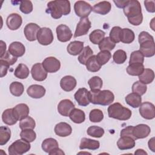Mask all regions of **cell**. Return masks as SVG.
I'll return each mask as SVG.
<instances>
[{
  "instance_id": "6da1fadb",
  "label": "cell",
  "mask_w": 155,
  "mask_h": 155,
  "mask_svg": "<svg viewBox=\"0 0 155 155\" xmlns=\"http://www.w3.org/2000/svg\"><path fill=\"white\" fill-rule=\"evenodd\" d=\"M124 13L128 22L133 25H140L143 21V15L140 2L137 0H128L124 7Z\"/></svg>"
},
{
  "instance_id": "7a4b0ae2",
  "label": "cell",
  "mask_w": 155,
  "mask_h": 155,
  "mask_svg": "<svg viewBox=\"0 0 155 155\" xmlns=\"http://www.w3.org/2000/svg\"><path fill=\"white\" fill-rule=\"evenodd\" d=\"M70 2L67 0H56L48 2L46 12L50 13L54 19H59L62 15L70 13Z\"/></svg>"
},
{
  "instance_id": "3957f363",
  "label": "cell",
  "mask_w": 155,
  "mask_h": 155,
  "mask_svg": "<svg viewBox=\"0 0 155 155\" xmlns=\"http://www.w3.org/2000/svg\"><path fill=\"white\" fill-rule=\"evenodd\" d=\"M90 102L93 104L108 105L111 104L114 100V95L110 90H96L88 91Z\"/></svg>"
},
{
  "instance_id": "277c9868",
  "label": "cell",
  "mask_w": 155,
  "mask_h": 155,
  "mask_svg": "<svg viewBox=\"0 0 155 155\" xmlns=\"http://www.w3.org/2000/svg\"><path fill=\"white\" fill-rule=\"evenodd\" d=\"M108 114L110 117L120 120H126L129 119L132 114L131 111L119 102L110 105L107 110Z\"/></svg>"
},
{
  "instance_id": "5b68a950",
  "label": "cell",
  "mask_w": 155,
  "mask_h": 155,
  "mask_svg": "<svg viewBox=\"0 0 155 155\" xmlns=\"http://www.w3.org/2000/svg\"><path fill=\"white\" fill-rule=\"evenodd\" d=\"M30 148L31 145L29 142L22 139H18L9 146L8 154L10 155H21L28 151Z\"/></svg>"
},
{
  "instance_id": "8992f818",
  "label": "cell",
  "mask_w": 155,
  "mask_h": 155,
  "mask_svg": "<svg viewBox=\"0 0 155 155\" xmlns=\"http://www.w3.org/2000/svg\"><path fill=\"white\" fill-rule=\"evenodd\" d=\"M91 5L84 1H78L74 5V10L76 15L81 18H87L92 11Z\"/></svg>"
},
{
  "instance_id": "52a82bcc",
  "label": "cell",
  "mask_w": 155,
  "mask_h": 155,
  "mask_svg": "<svg viewBox=\"0 0 155 155\" xmlns=\"http://www.w3.org/2000/svg\"><path fill=\"white\" fill-rule=\"evenodd\" d=\"M54 37L52 31L47 27H42L39 29L37 34V40L42 45H48L53 41Z\"/></svg>"
},
{
  "instance_id": "ba28073f",
  "label": "cell",
  "mask_w": 155,
  "mask_h": 155,
  "mask_svg": "<svg viewBox=\"0 0 155 155\" xmlns=\"http://www.w3.org/2000/svg\"><path fill=\"white\" fill-rule=\"evenodd\" d=\"M139 113L145 119H153L155 117V107L153 104L145 102L139 106Z\"/></svg>"
},
{
  "instance_id": "9c48e42d",
  "label": "cell",
  "mask_w": 155,
  "mask_h": 155,
  "mask_svg": "<svg viewBox=\"0 0 155 155\" xmlns=\"http://www.w3.org/2000/svg\"><path fill=\"white\" fill-rule=\"evenodd\" d=\"M42 65L47 72L56 73L61 68L60 61L54 57L46 58L42 62Z\"/></svg>"
},
{
  "instance_id": "30bf717a",
  "label": "cell",
  "mask_w": 155,
  "mask_h": 155,
  "mask_svg": "<svg viewBox=\"0 0 155 155\" xmlns=\"http://www.w3.org/2000/svg\"><path fill=\"white\" fill-rule=\"evenodd\" d=\"M56 34L58 39L62 42L70 41L73 36L70 28L64 24H60L56 27Z\"/></svg>"
},
{
  "instance_id": "8fae6325",
  "label": "cell",
  "mask_w": 155,
  "mask_h": 155,
  "mask_svg": "<svg viewBox=\"0 0 155 155\" xmlns=\"http://www.w3.org/2000/svg\"><path fill=\"white\" fill-rule=\"evenodd\" d=\"M31 74L33 79L37 81H43L47 77V72L41 63H36L32 66Z\"/></svg>"
},
{
  "instance_id": "7c38bea8",
  "label": "cell",
  "mask_w": 155,
  "mask_h": 155,
  "mask_svg": "<svg viewBox=\"0 0 155 155\" xmlns=\"http://www.w3.org/2000/svg\"><path fill=\"white\" fill-rule=\"evenodd\" d=\"M91 28V22L88 18H81L77 24L76 28L74 34V37L77 38L88 33Z\"/></svg>"
},
{
  "instance_id": "4fadbf2b",
  "label": "cell",
  "mask_w": 155,
  "mask_h": 155,
  "mask_svg": "<svg viewBox=\"0 0 155 155\" xmlns=\"http://www.w3.org/2000/svg\"><path fill=\"white\" fill-rule=\"evenodd\" d=\"M143 56L152 57L155 54V44L154 39L146 40L140 43V50Z\"/></svg>"
},
{
  "instance_id": "5bb4252c",
  "label": "cell",
  "mask_w": 155,
  "mask_h": 155,
  "mask_svg": "<svg viewBox=\"0 0 155 155\" xmlns=\"http://www.w3.org/2000/svg\"><path fill=\"white\" fill-rule=\"evenodd\" d=\"M151 132L150 127L143 124H139L135 127H133V135L135 139H143L148 136Z\"/></svg>"
},
{
  "instance_id": "9a60e30c",
  "label": "cell",
  "mask_w": 155,
  "mask_h": 155,
  "mask_svg": "<svg viewBox=\"0 0 155 155\" xmlns=\"http://www.w3.org/2000/svg\"><path fill=\"white\" fill-rule=\"evenodd\" d=\"M40 27L35 23H29L25 25L24 33L26 39L29 41H34L37 39V34Z\"/></svg>"
},
{
  "instance_id": "2e32d148",
  "label": "cell",
  "mask_w": 155,
  "mask_h": 155,
  "mask_svg": "<svg viewBox=\"0 0 155 155\" xmlns=\"http://www.w3.org/2000/svg\"><path fill=\"white\" fill-rule=\"evenodd\" d=\"M74 108V105L70 99H63L58 105L59 113L63 116H69L71 111Z\"/></svg>"
},
{
  "instance_id": "e0dca14e",
  "label": "cell",
  "mask_w": 155,
  "mask_h": 155,
  "mask_svg": "<svg viewBox=\"0 0 155 155\" xmlns=\"http://www.w3.org/2000/svg\"><path fill=\"white\" fill-rule=\"evenodd\" d=\"M22 17L18 13H12L8 16L6 20V24L11 30H18L22 25Z\"/></svg>"
},
{
  "instance_id": "ac0fdd59",
  "label": "cell",
  "mask_w": 155,
  "mask_h": 155,
  "mask_svg": "<svg viewBox=\"0 0 155 155\" xmlns=\"http://www.w3.org/2000/svg\"><path fill=\"white\" fill-rule=\"evenodd\" d=\"M75 100L78 104L82 107H86L90 104L88 91L85 88H79L74 95Z\"/></svg>"
},
{
  "instance_id": "d6986e66",
  "label": "cell",
  "mask_w": 155,
  "mask_h": 155,
  "mask_svg": "<svg viewBox=\"0 0 155 155\" xmlns=\"http://www.w3.org/2000/svg\"><path fill=\"white\" fill-rule=\"evenodd\" d=\"M27 94L34 99L42 97L45 94V88L40 85L33 84L30 85L27 90Z\"/></svg>"
},
{
  "instance_id": "ffe728a7",
  "label": "cell",
  "mask_w": 155,
  "mask_h": 155,
  "mask_svg": "<svg viewBox=\"0 0 155 155\" xmlns=\"http://www.w3.org/2000/svg\"><path fill=\"white\" fill-rule=\"evenodd\" d=\"M13 114L18 120L27 117L29 114V107L25 104H19L13 108Z\"/></svg>"
},
{
  "instance_id": "44dd1931",
  "label": "cell",
  "mask_w": 155,
  "mask_h": 155,
  "mask_svg": "<svg viewBox=\"0 0 155 155\" xmlns=\"http://www.w3.org/2000/svg\"><path fill=\"white\" fill-rule=\"evenodd\" d=\"M76 80L71 76H65L63 77L60 81V86L61 88L65 91H72L76 86Z\"/></svg>"
},
{
  "instance_id": "7402d4cb",
  "label": "cell",
  "mask_w": 155,
  "mask_h": 155,
  "mask_svg": "<svg viewBox=\"0 0 155 155\" xmlns=\"http://www.w3.org/2000/svg\"><path fill=\"white\" fill-rule=\"evenodd\" d=\"M54 132L56 135L60 137H67L71 134L72 128L68 124L62 122L55 125Z\"/></svg>"
},
{
  "instance_id": "603a6c76",
  "label": "cell",
  "mask_w": 155,
  "mask_h": 155,
  "mask_svg": "<svg viewBox=\"0 0 155 155\" xmlns=\"http://www.w3.org/2000/svg\"><path fill=\"white\" fill-rule=\"evenodd\" d=\"M8 51L13 56L18 58L22 56L24 54L25 52V48L21 42L15 41L10 44Z\"/></svg>"
},
{
  "instance_id": "cb8c5ba5",
  "label": "cell",
  "mask_w": 155,
  "mask_h": 155,
  "mask_svg": "<svg viewBox=\"0 0 155 155\" xmlns=\"http://www.w3.org/2000/svg\"><path fill=\"white\" fill-rule=\"evenodd\" d=\"M117 145L121 150L131 149L135 146V140L131 137L120 136L117 142Z\"/></svg>"
},
{
  "instance_id": "d4e9b609",
  "label": "cell",
  "mask_w": 155,
  "mask_h": 155,
  "mask_svg": "<svg viewBox=\"0 0 155 155\" xmlns=\"http://www.w3.org/2000/svg\"><path fill=\"white\" fill-rule=\"evenodd\" d=\"M111 8V3L108 1H104L96 4L93 6L92 8V11L96 13H98L102 15H105L110 12Z\"/></svg>"
},
{
  "instance_id": "484cf974",
  "label": "cell",
  "mask_w": 155,
  "mask_h": 155,
  "mask_svg": "<svg viewBox=\"0 0 155 155\" xmlns=\"http://www.w3.org/2000/svg\"><path fill=\"white\" fill-rule=\"evenodd\" d=\"M100 147V143L98 140L91 139L87 137H83L81 139L79 148L81 150L89 149L91 150H96Z\"/></svg>"
},
{
  "instance_id": "4316f807",
  "label": "cell",
  "mask_w": 155,
  "mask_h": 155,
  "mask_svg": "<svg viewBox=\"0 0 155 155\" xmlns=\"http://www.w3.org/2000/svg\"><path fill=\"white\" fill-rule=\"evenodd\" d=\"M83 49L84 42L79 41H74L71 42L67 48L68 53L73 56H76L80 54Z\"/></svg>"
},
{
  "instance_id": "83f0119b",
  "label": "cell",
  "mask_w": 155,
  "mask_h": 155,
  "mask_svg": "<svg viewBox=\"0 0 155 155\" xmlns=\"http://www.w3.org/2000/svg\"><path fill=\"white\" fill-rule=\"evenodd\" d=\"M41 147L45 152L50 154L51 151L59 148V144L55 139L50 137L43 140Z\"/></svg>"
},
{
  "instance_id": "f1b7e54d",
  "label": "cell",
  "mask_w": 155,
  "mask_h": 155,
  "mask_svg": "<svg viewBox=\"0 0 155 155\" xmlns=\"http://www.w3.org/2000/svg\"><path fill=\"white\" fill-rule=\"evenodd\" d=\"M70 119L76 124H81L85 119V113L81 109L74 108L69 115Z\"/></svg>"
},
{
  "instance_id": "f546056e",
  "label": "cell",
  "mask_w": 155,
  "mask_h": 155,
  "mask_svg": "<svg viewBox=\"0 0 155 155\" xmlns=\"http://www.w3.org/2000/svg\"><path fill=\"white\" fill-rule=\"evenodd\" d=\"M2 119L3 122L8 125H13L18 121L13 114V108H8L4 110L2 114Z\"/></svg>"
},
{
  "instance_id": "4dcf8cb0",
  "label": "cell",
  "mask_w": 155,
  "mask_h": 155,
  "mask_svg": "<svg viewBox=\"0 0 155 155\" xmlns=\"http://www.w3.org/2000/svg\"><path fill=\"white\" fill-rule=\"evenodd\" d=\"M154 78V71L150 68H145L139 76V81L144 84L151 83Z\"/></svg>"
},
{
  "instance_id": "1f68e13d",
  "label": "cell",
  "mask_w": 155,
  "mask_h": 155,
  "mask_svg": "<svg viewBox=\"0 0 155 155\" xmlns=\"http://www.w3.org/2000/svg\"><path fill=\"white\" fill-rule=\"evenodd\" d=\"M125 99L127 104L130 105L131 107H132L133 108L139 107L142 102L141 96L134 93H131L128 94L125 97Z\"/></svg>"
},
{
  "instance_id": "d6a6232c",
  "label": "cell",
  "mask_w": 155,
  "mask_h": 155,
  "mask_svg": "<svg viewBox=\"0 0 155 155\" xmlns=\"http://www.w3.org/2000/svg\"><path fill=\"white\" fill-rule=\"evenodd\" d=\"M135 38V35L133 30L129 28H122L120 33V41L125 44L131 43Z\"/></svg>"
},
{
  "instance_id": "836d02e7",
  "label": "cell",
  "mask_w": 155,
  "mask_h": 155,
  "mask_svg": "<svg viewBox=\"0 0 155 155\" xmlns=\"http://www.w3.org/2000/svg\"><path fill=\"white\" fill-rule=\"evenodd\" d=\"M144 65L143 64L133 63L129 64L127 68V72L131 76H139L144 70Z\"/></svg>"
},
{
  "instance_id": "e575fe53",
  "label": "cell",
  "mask_w": 155,
  "mask_h": 155,
  "mask_svg": "<svg viewBox=\"0 0 155 155\" xmlns=\"http://www.w3.org/2000/svg\"><path fill=\"white\" fill-rule=\"evenodd\" d=\"M30 73V71L27 66L24 64H19L16 68L14 75L19 79H26Z\"/></svg>"
},
{
  "instance_id": "d590c367",
  "label": "cell",
  "mask_w": 155,
  "mask_h": 155,
  "mask_svg": "<svg viewBox=\"0 0 155 155\" xmlns=\"http://www.w3.org/2000/svg\"><path fill=\"white\" fill-rule=\"evenodd\" d=\"M105 33L101 30H94L89 35V39L93 44H99L105 38Z\"/></svg>"
},
{
  "instance_id": "8d00e7d4",
  "label": "cell",
  "mask_w": 155,
  "mask_h": 155,
  "mask_svg": "<svg viewBox=\"0 0 155 155\" xmlns=\"http://www.w3.org/2000/svg\"><path fill=\"white\" fill-rule=\"evenodd\" d=\"M93 55V51L90 48V46L87 45L85 47L82 51V52L80 53L79 56H78V59L79 62L82 64V65H85L88 59Z\"/></svg>"
},
{
  "instance_id": "74e56055",
  "label": "cell",
  "mask_w": 155,
  "mask_h": 155,
  "mask_svg": "<svg viewBox=\"0 0 155 155\" xmlns=\"http://www.w3.org/2000/svg\"><path fill=\"white\" fill-rule=\"evenodd\" d=\"M85 65L87 70L91 72H97L101 68V65L98 63L96 59V55L91 56L87 61Z\"/></svg>"
},
{
  "instance_id": "f35d334b",
  "label": "cell",
  "mask_w": 155,
  "mask_h": 155,
  "mask_svg": "<svg viewBox=\"0 0 155 155\" xmlns=\"http://www.w3.org/2000/svg\"><path fill=\"white\" fill-rule=\"evenodd\" d=\"M10 91L15 96L19 97L21 96L24 91V87L22 83L19 82H13L10 85Z\"/></svg>"
},
{
  "instance_id": "ab89813d",
  "label": "cell",
  "mask_w": 155,
  "mask_h": 155,
  "mask_svg": "<svg viewBox=\"0 0 155 155\" xmlns=\"http://www.w3.org/2000/svg\"><path fill=\"white\" fill-rule=\"evenodd\" d=\"M11 137V131L8 127L1 126L0 127V145L6 144Z\"/></svg>"
},
{
  "instance_id": "60d3db41",
  "label": "cell",
  "mask_w": 155,
  "mask_h": 155,
  "mask_svg": "<svg viewBox=\"0 0 155 155\" xmlns=\"http://www.w3.org/2000/svg\"><path fill=\"white\" fill-rule=\"evenodd\" d=\"M116 44L110 38V37L104 38L99 44V48L101 51H111L114 49Z\"/></svg>"
},
{
  "instance_id": "b9f144b4",
  "label": "cell",
  "mask_w": 155,
  "mask_h": 155,
  "mask_svg": "<svg viewBox=\"0 0 155 155\" xmlns=\"http://www.w3.org/2000/svg\"><path fill=\"white\" fill-rule=\"evenodd\" d=\"M19 128L22 130H26V129H34L36 126V123L35 120L30 117L27 116L23 119L21 120L19 124Z\"/></svg>"
},
{
  "instance_id": "7bdbcfd3",
  "label": "cell",
  "mask_w": 155,
  "mask_h": 155,
  "mask_svg": "<svg viewBox=\"0 0 155 155\" xmlns=\"http://www.w3.org/2000/svg\"><path fill=\"white\" fill-rule=\"evenodd\" d=\"M20 137L22 139L30 143L36 139V134L32 129L22 130L20 133Z\"/></svg>"
},
{
  "instance_id": "ee69618b",
  "label": "cell",
  "mask_w": 155,
  "mask_h": 155,
  "mask_svg": "<svg viewBox=\"0 0 155 155\" xmlns=\"http://www.w3.org/2000/svg\"><path fill=\"white\" fill-rule=\"evenodd\" d=\"M87 133L88 135L90 136L96 137V138H99L102 137V136L104 134V130L102 127L96 126V125H93L90 127L87 130Z\"/></svg>"
},
{
  "instance_id": "f6af8a7d",
  "label": "cell",
  "mask_w": 155,
  "mask_h": 155,
  "mask_svg": "<svg viewBox=\"0 0 155 155\" xmlns=\"http://www.w3.org/2000/svg\"><path fill=\"white\" fill-rule=\"evenodd\" d=\"M96 56L98 63L102 66L108 62L111 58V54L109 51L103 50L99 52Z\"/></svg>"
},
{
  "instance_id": "bcb514c9",
  "label": "cell",
  "mask_w": 155,
  "mask_h": 155,
  "mask_svg": "<svg viewBox=\"0 0 155 155\" xmlns=\"http://www.w3.org/2000/svg\"><path fill=\"white\" fill-rule=\"evenodd\" d=\"M127 56L126 52L123 50H116L113 56V61L117 64H122L127 60Z\"/></svg>"
},
{
  "instance_id": "7dc6e473",
  "label": "cell",
  "mask_w": 155,
  "mask_h": 155,
  "mask_svg": "<svg viewBox=\"0 0 155 155\" xmlns=\"http://www.w3.org/2000/svg\"><path fill=\"white\" fill-rule=\"evenodd\" d=\"M88 84L91 90H100L103 85L102 79L97 76L90 78L88 81Z\"/></svg>"
},
{
  "instance_id": "c3c4849f",
  "label": "cell",
  "mask_w": 155,
  "mask_h": 155,
  "mask_svg": "<svg viewBox=\"0 0 155 155\" xmlns=\"http://www.w3.org/2000/svg\"><path fill=\"white\" fill-rule=\"evenodd\" d=\"M89 119L92 122H100L104 119V113L99 109H93L90 112Z\"/></svg>"
},
{
  "instance_id": "681fc988",
  "label": "cell",
  "mask_w": 155,
  "mask_h": 155,
  "mask_svg": "<svg viewBox=\"0 0 155 155\" xmlns=\"http://www.w3.org/2000/svg\"><path fill=\"white\" fill-rule=\"evenodd\" d=\"M147 90V87L146 84L142 83L140 81L135 82L132 85V91L133 93H136L140 96L144 94Z\"/></svg>"
},
{
  "instance_id": "f907efd6",
  "label": "cell",
  "mask_w": 155,
  "mask_h": 155,
  "mask_svg": "<svg viewBox=\"0 0 155 155\" xmlns=\"http://www.w3.org/2000/svg\"><path fill=\"white\" fill-rule=\"evenodd\" d=\"M144 61V56L139 50H136L131 53L129 61V64L133 63L143 64Z\"/></svg>"
},
{
  "instance_id": "816d5d0a",
  "label": "cell",
  "mask_w": 155,
  "mask_h": 155,
  "mask_svg": "<svg viewBox=\"0 0 155 155\" xmlns=\"http://www.w3.org/2000/svg\"><path fill=\"white\" fill-rule=\"evenodd\" d=\"M122 28L120 27H113L110 32V38L116 44L120 42V37Z\"/></svg>"
},
{
  "instance_id": "f5cc1de1",
  "label": "cell",
  "mask_w": 155,
  "mask_h": 155,
  "mask_svg": "<svg viewBox=\"0 0 155 155\" xmlns=\"http://www.w3.org/2000/svg\"><path fill=\"white\" fill-rule=\"evenodd\" d=\"M19 10L24 14H29L33 11V4L30 1H22L20 2Z\"/></svg>"
},
{
  "instance_id": "db71d44e",
  "label": "cell",
  "mask_w": 155,
  "mask_h": 155,
  "mask_svg": "<svg viewBox=\"0 0 155 155\" xmlns=\"http://www.w3.org/2000/svg\"><path fill=\"white\" fill-rule=\"evenodd\" d=\"M1 59L7 61L10 64V65H13L17 61V58L13 56L8 51H7L4 55L1 58Z\"/></svg>"
},
{
  "instance_id": "11a10c76",
  "label": "cell",
  "mask_w": 155,
  "mask_h": 155,
  "mask_svg": "<svg viewBox=\"0 0 155 155\" xmlns=\"http://www.w3.org/2000/svg\"><path fill=\"white\" fill-rule=\"evenodd\" d=\"M1 64V78L5 76L7 74V70L10 66V64L4 59H0Z\"/></svg>"
},
{
  "instance_id": "9f6ffc18",
  "label": "cell",
  "mask_w": 155,
  "mask_h": 155,
  "mask_svg": "<svg viewBox=\"0 0 155 155\" xmlns=\"http://www.w3.org/2000/svg\"><path fill=\"white\" fill-rule=\"evenodd\" d=\"M133 126L131 125V126H128L125 128L122 129L120 131V136H128V137H132L135 140L133 135Z\"/></svg>"
},
{
  "instance_id": "6f0895ef",
  "label": "cell",
  "mask_w": 155,
  "mask_h": 155,
  "mask_svg": "<svg viewBox=\"0 0 155 155\" xmlns=\"http://www.w3.org/2000/svg\"><path fill=\"white\" fill-rule=\"evenodd\" d=\"M150 39H154V38L148 32L143 31L139 33V37H138V41H139V44L146 41V40H150Z\"/></svg>"
},
{
  "instance_id": "680465c9",
  "label": "cell",
  "mask_w": 155,
  "mask_h": 155,
  "mask_svg": "<svg viewBox=\"0 0 155 155\" xmlns=\"http://www.w3.org/2000/svg\"><path fill=\"white\" fill-rule=\"evenodd\" d=\"M144 5L147 12L150 13L155 12V1L154 0L145 1Z\"/></svg>"
},
{
  "instance_id": "91938a15",
  "label": "cell",
  "mask_w": 155,
  "mask_h": 155,
  "mask_svg": "<svg viewBox=\"0 0 155 155\" xmlns=\"http://www.w3.org/2000/svg\"><path fill=\"white\" fill-rule=\"evenodd\" d=\"M128 0L126 1H120V0H116V1H113L114 3L116 4V5L119 7V8H123L125 6Z\"/></svg>"
},
{
  "instance_id": "94428289",
  "label": "cell",
  "mask_w": 155,
  "mask_h": 155,
  "mask_svg": "<svg viewBox=\"0 0 155 155\" xmlns=\"http://www.w3.org/2000/svg\"><path fill=\"white\" fill-rule=\"evenodd\" d=\"M0 43H1V56H0V58H1L6 53L5 50H6V47L7 46H6L5 42H4L2 40L0 41Z\"/></svg>"
},
{
  "instance_id": "6125c7cd",
  "label": "cell",
  "mask_w": 155,
  "mask_h": 155,
  "mask_svg": "<svg viewBox=\"0 0 155 155\" xmlns=\"http://www.w3.org/2000/svg\"><path fill=\"white\" fill-rule=\"evenodd\" d=\"M148 147L149 148L153 151L154 152L155 151V146H154V137H152L151 139H150L148 141Z\"/></svg>"
},
{
  "instance_id": "be15d7a7",
  "label": "cell",
  "mask_w": 155,
  "mask_h": 155,
  "mask_svg": "<svg viewBox=\"0 0 155 155\" xmlns=\"http://www.w3.org/2000/svg\"><path fill=\"white\" fill-rule=\"evenodd\" d=\"M49 154H50V155H53V154H65V153L63 152V151L61 149L58 148L55 149L54 150H53V151H51Z\"/></svg>"
},
{
  "instance_id": "e7e4bbea",
  "label": "cell",
  "mask_w": 155,
  "mask_h": 155,
  "mask_svg": "<svg viewBox=\"0 0 155 155\" xmlns=\"http://www.w3.org/2000/svg\"><path fill=\"white\" fill-rule=\"evenodd\" d=\"M135 154H147V153L142 149H137L135 153Z\"/></svg>"
}]
</instances>
